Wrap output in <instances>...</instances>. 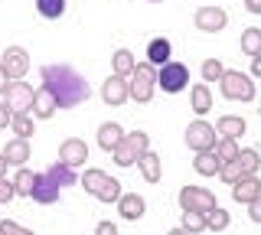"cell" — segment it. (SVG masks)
<instances>
[{
	"mask_svg": "<svg viewBox=\"0 0 261 235\" xmlns=\"http://www.w3.org/2000/svg\"><path fill=\"white\" fill-rule=\"evenodd\" d=\"M258 193H261V183H258L255 173H245L239 183H232V199L235 202H251Z\"/></svg>",
	"mask_w": 261,
	"mask_h": 235,
	"instance_id": "obj_15",
	"label": "cell"
},
{
	"mask_svg": "<svg viewBox=\"0 0 261 235\" xmlns=\"http://www.w3.org/2000/svg\"><path fill=\"white\" fill-rule=\"evenodd\" d=\"M124 137V131H121V124H114V121H108V124L98 127V147H101L105 153L118 147V141Z\"/></svg>",
	"mask_w": 261,
	"mask_h": 235,
	"instance_id": "obj_19",
	"label": "cell"
},
{
	"mask_svg": "<svg viewBox=\"0 0 261 235\" xmlns=\"http://www.w3.org/2000/svg\"><path fill=\"white\" fill-rule=\"evenodd\" d=\"M95 235H118V225H114V222H108V219H105V222H98Z\"/></svg>",
	"mask_w": 261,
	"mask_h": 235,
	"instance_id": "obj_41",
	"label": "cell"
},
{
	"mask_svg": "<svg viewBox=\"0 0 261 235\" xmlns=\"http://www.w3.org/2000/svg\"><path fill=\"white\" fill-rule=\"evenodd\" d=\"M170 235H190V232H186L183 225H179V229H173V232H170Z\"/></svg>",
	"mask_w": 261,
	"mask_h": 235,
	"instance_id": "obj_47",
	"label": "cell"
},
{
	"mask_svg": "<svg viewBox=\"0 0 261 235\" xmlns=\"http://www.w3.org/2000/svg\"><path fill=\"white\" fill-rule=\"evenodd\" d=\"M144 150H150V137H147V131H130V134H124L118 141V147L111 150V157H114L118 167H134Z\"/></svg>",
	"mask_w": 261,
	"mask_h": 235,
	"instance_id": "obj_3",
	"label": "cell"
},
{
	"mask_svg": "<svg viewBox=\"0 0 261 235\" xmlns=\"http://www.w3.org/2000/svg\"><path fill=\"white\" fill-rule=\"evenodd\" d=\"M216 134H219V137H228V141H239V137L245 134V118H239V115H225L222 121H219Z\"/></svg>",
	"mask_w": 261,
	"mask_h": 235,
	"instance_id": "obj_20",
	"label": "cell"
},
{
	"mask_svg": "<svg viewBox=\"0 0 261 235\" xmlns=\"http://www.w3.org/2000/svg\"><path fill=\"white\" fill-rule=\"evenodd\" d=\"M216 141H219V134L209 121H193L186 127V147H193V150H216Z\"/></svg>",
	"mask_w": 261,
	"mask_h": 235,
	"instance_id": "obj_6",
	"label": "cell"
},
{
	"mask_svg": "<svg viewBox=\"0 0 261 235\" xmlns=\"http://www.w3.org/2000/svg\"><path fill=\"white\" fill-rule=\"evenodd\" d=\"M245 10H248V13H261V0H245Z\"/></svg>",
	"mask_w": 261,
	"mask_h": 235,
	"instance_id": "obj_44",
	"label": "cell"
},
{
	"mask_svg": "<svg viewBox=\"0 0 261 235\" xmlns=\"http://www.w3.org/2000/svg\"><path fill=\"white\" fill-rule=\"evenodd\" d=\"M10 118H13V115H10V108L0 101V127H10Z\"/></svg>",
	"mask_w": 261,
	"mask_h": 235,
	"instance_id": "obj_42",
	"label": "cell"
},
{
	"mask_svg": "<svg viewBox=\"0 0 261 235\" xmlns=\"http://www.w3.org/2000/svg\"><path fill=\"white\" fill-rule=\"evenodd\" d=\"M190 105L196 115H206V111L212 108V95H209V85H193L190 92Z\"/></svg>",
	"mask_w": 261,
	"mask_h": 235,
	"instance_id": "obj_24",
	"label": "cell"
},
{
	"mask_svg": "<svg viewBox=\"0 0 261 235\" xmlns=\"http://www.w3.org/2000/svg\"><path fill=\"white\" fill-rule=\"evenodd\" d=\"M46 173L53 176V180L59 183V186H75V183H79V176L72 173V167H65V164H53V167L46 170Z\"/></svg>",
	"mask_w": 261,
	"mask_h": 235,
	"instance_id": "obj_30",
	"label": "cell"
},
{
	"mask_svg": "<svg viewBox=\"0 0 261 235\" xmlns=\"http://www.w3.org/2000/svg\"><path fill=\"white\" fill-rule=\"evenodd\" d=\"M219 85H222V95L232 101H251L255 98V85H251L248 75H242V72L235 69H225L222 75H219Z\"/></svg>",
	"mask_w": 261,
	"mask_h": 235,
	"instance_id": "obj_4",
	"label": "cell"
},
{
	"mask_svg": "<svg viewBox=\"0 0 261 235\" xmlns=\"http://www.w3.org/2000/svg\"><path fill=\"white\" fill-rule=\"evenodd\" d=\"M33 92L36 88H30L23 79H16V82L7 85L4 92V105L10 108V115H20V111H30V101H33Z\"/></svg>",
	"mask_w": 261,
	"mask_h": 235,
	"instance_id": "obj_7",
	"label": "cell"
},
{
	"mask_svg": "<svg viewBox=\"0 0 261 235\" xmlns=\"http://www.w3.org/2000/svg\"><path fill=\"white\" fill-rule=\"evenodd\" d=\"M222 62L219 59H206L202 62V79H206V82H219V75H222Z\"/></svg>",
	"mask_w": 261,
	"mask_h": 235,
	"instance_id": "obj_37",
	"label": "cell"
},
{
	"mask_svg": "<svg viewBox=\"0 0 261 235\" xmlns=\"http://www.w3.org/2000/svg\"><path fill=\"white\" fill-rule=\"evenodd\" d=\"M235 164H239L245 173H258V167H261V157H258V150H239V157H235Z\"/></svg>",
	"mask_w": 261,
	"mask_h": 235,
	"instance_id": "obj_32",
	"label": "cell"
},
{
	"mask_svg": "<svg viewBox=\"0 0 261 235\" xmlns=\"http://www.w3.org/2000/svg\"><path fill=\"white\" fill-rule=\"evenodd\" d=\"M0 66L10 75V82H16V79H23L30 72V56L20 46H10V49H4V56H0Z\"/></svg>",
	"mask_w": 261,
	"mask_h": 235,
	"instance_id": "obj_9",
	"label": "cell"
},
{
	"mask_svg": "<svg viewBox=\"0 0 261 235\" xmlns=\"http://www.w3.org/2000/svg\"><path fill=\"white\" fill-rule=\"evenodd\" d=\"M193 20H196V30H202V33H219V30H225V23H228L222 7H199Z\"/></svg>",
	"mask_w": 261,
	"mask_h": 235,
	"instance_id": "obj_10",
	"label": "cell"
},
{
	"mask_svg": "<svg viewBox=\"0 0 261 235\" xmlns=\"http://www.w3.org/2000/svg\"><path fill=\"white\" fill-rule=\"evenodd\" d=\"M118 209L124 219H141L147 213V199L141 196V193H121L118 196Z\"/></svg>",
	"mask_w": 261,
	"mask_h": 235,
	"instance_id": "obj_14",
	"label": "cell"
},
{
	"mask_svg": "<svg viewBox=\"0 0 261 235\" xmlns=\"http://www.w3.org/2000/svg\"><path fill=\"white\" fill-rule=\"evenodd\" d=\"M0 235H33L30 229H23V225L10 222V219H0Z\"/></svg>",
	"mask_w": 261,
	"mask_h": 235,
	"instance_id": "obj_38",
	"label": "cell"
},
{
	"mask_svg": "<svg viewBox=\"0 0 261 235\" xmlns=\"http://www.w3.org/2000/svg\"><path fill=\"white\" fill-rule=\"evenodd\" d=\"M219 180H222V183H228V186H232V183H239L242 180V176H245V170L239 167V164H235V160H228V164H222V167H219Z\"/></svg>",
	"mask_w": 261,
	"mask_h": 235,
	"instance_id": "obj_34",
	"label": "cell"
},
{
	"mask_svg": "<svg viewBox=\"0 0 261 235\" xmlns=\"http://www.w3.org/2000/svg\"><path fill=\"white\" fill-rule=\"evenodd\" d=\"M147 4H163V0H147Z\"/></svg>",
	"mask_w": 261,
	"mask_h": 235,
	"instance_id": "obj_48",
	"label": "cell"
},
{
	"mask_svg": "<svg viewBox=\"0 0 261 235\" xmlns=\"http://www.w3.org/2000/svg\"><path fill=\"white\" fill-rule=\"evenodd\" d=\"M251 75L261 79V53H258V56H251Z\"/></svg>",
	"mask_w": 261,
	"mask_h": 235,
	"instance_id": "obj_43",
	"label": "cell"
},
{
	"mask_svg": "<svg viewBox=\"0 0 261 235\" xmlns=\"http://www.w3.org/2000/svg\"><path fill=\"white\" fill-rule=\"evenodd\" d=\"M36 10L46 20H59L65 13V0H36Z\"/></svg>",
	"mask_w": 261,
	"mask_h": 235,
	"instance_id": "obj_29",
	"label": "cell"
},
{
	"mask_svg": "<svg viewBox=\"0 0 261 235\" xmlns=\"http://www.w3.org/2000/svg\"><path fill=\"white\" fill-rule=\"evenodd\" d=\"M43 88L56 98V108H75L92 95L88 82L72 66H46L43 69Z\"/></svg>",
	"mask_w": 261,
	"mask_h": 235,
	"instance_id": "obj_1",
	"label": "cell"
},
{
	"mask_svg": "<svg viewBox=\"0 0 261 235\" xmlns=\"http://www.w3.org/2000/svg\"><path fill=\"white\" fill-rule=\"evenodd\" d=\"M137 167H141V173H144L147 183H160L163 170H160V157H157L153 150H144L141 157H137Z\"/></svg>",
	"mask_w": 261,
	"mask_h": 235,
	"instance_id": "obj_17",
	"label": "cell"
},
{
	"mask_svg": "<svg viewBox=\"0 0 261 235\" xmlns=\"http://www.w3.org/2000/svg\"><path fill=\"white\" fill-rule=\"evenodd\" d=\"M7 170H10V164H7V160H4V153H0V180L7 176Z\"/></svg>",
	"mask_w": 261,
	"mask_h": 235,
	"instance_id": "obj_46",
	"label": "cell"
},
{
	"mask_svg": "<svg viewBox=\"0 0 261 235\" xmlns=\"http://www.w3.org/2000/svg\"><path fill=\"white\" fill-rule=\"evenodd\" d=\"M10 127H13V134L16 137H33V131H36V121H30V111H20V115H13L10 118Z\"/></svg>",
	"mask_w": 261,
	"mask_h": 235,
	"instance_id": "obj_28",
	"label": "cell"
},
{
	"mask_svg": "<svg viewBox=\"0 0 261 235\" xmlns=\"http://www.w3.org/2000/svg\"><path fill=\"white\" fill-rule=\"evenodd\" d=\"M179 206L193 209V213H206V209L216 206V196H212L206 186H183L179 190Z\"/></svg>",
	"mask_w": 261,
	"mask_h": 235,
	"instance_id": "obj_8",
	"label": "cell"
},
{
	"mask_svg": "<svg viewBox=\"0 0 261 235\" xmlns=\"http://www.w3.org/2000/svg\"><path fill=\"white\" fill-rule=\"evenodd\" d=\"M193 167H196V173H199V176H212V173H219L222 160H219V153H216V150H196Z\"/></svg>",
	"mask_w": 261,
	"mask_h": 235,
	"instance_id": "obj_18",
	"label": "cell"
},
{
	"mask_svg": "<svg viewBox=\"0 0 261 235\" xmlns=\"http://www.w3.org/2000/svg\"><path fill=\"white\" fill-rule=\"evenodd\" d=\"M101 98H105V105H111V108L124 105L127 101V79L108 75V79H105V85H101Z\"/></svg>",
	"mask_w": 261,
	"mask_h": 235,
	"instance_id": "obj_13",
	"label": "cell"
},
{
	"mask_svg": "<svg viewBox=\"0 0 261 235\" xmlns=\"http://www.w3.org/2000/svg\"><path fill=\"white\" fill-rule=\"evenodd\" d=\"M13 196H16L13 183H10V180H7V176H4V180H0V202H10Z\"/></svg>",
	"mask_w": 261,
	"mask_h": 235,
	"instance_id": "obj_39",
	"label": "cell"
},
{
	"mask_svg": "<svg viewBox=\"0 0 261 235\" xmlns=\"http://www.w3.org/2000/svg\"><path fill=\"white\" fill-rule=\"evenodd\" d=\"M167 59H170V39H163V36L150 39V46H147V62H150V66H163Z\"/></svg>",
	"mask_w": 261,
	"mask_h": 235,
	"instance_id": "obj_22",
	"label": "cell"
},
{
	"mask_svg": "<svg viewBox=\"0 0 261 235\" xmlns=\"http://www.w3.org/2000/svg\"><path fill=\"white\" fill-rule=\"evenodd\" d=\"M153 88H157V66L134 62V72L127 75V98H134L137 105H147L153 98Z\"/></svg>",
	"mask_w": 261,
	"mask_h": 235,
	"instance_id": "obj_2",
	"label": "cell"
},
{
	"mask_svg": "<svg viewBox=\"0 0 261 235\" xmlns=\"http://www.w3.org/2000/svg\"><path fill=\"white\" fill-rule=\"evenodd\" d=\"M7 85H10V75H7V72H4V66H0V95L7 92Z\"/></svg>",
	"mask_w": 261,
	"mask_h": 235,
	"instance_id": "obj_45",
	"label": "cell"
},
{
	"mask_svg": "<svg viewBox=\"0 0 261 235\" xmlns=\"http://www.w3.org/2000/svg\"><path fill=\"white\" fill-rule=\"evenodd\" d=\"M183 229L190 232V235H199V232H206V219H202V213L183 209Z\"/></svg>",
	"mask_w": 261,
	"mask_h": 235,
	"instance_id": "obj_31",
	"label": "cell"
},
{
	"mask_svg": "<svg viewBox=\"0 0 261 235\" xmlns=\"http://www.w3.org/2000/svg\"><path fill=\"white\" fill-rule=\"evenodd\" d=\"M59 190L62 186L56 183L49 173H36V183H33V190H30V199H36L39 206H49V202L59 199Z\"/></svg>",
	"mask_w": 261,
	"mask_h": 235,
	"instance_id": "obj_12",
	"label": "cell"
},
{
	"mask_svg": "<svg viewBox=\"0 0 261 235\" xmlns=\"http://www.w3.org/2000/svg\"><path fill=\"white\" fill-rule=\"evenodd\" d=\"M118 196H121V183L114 180V176H108L105 186L95 193V199H101V202H118Z\"/></svg>",
	"mask_w": 261,
	"mask_h": 235,
	"instance_id": "obj_35",
	"label": "cell"
},
{
	"mask_svg": "<svg viewBox=\"0 0 261 235\" xmlns=\"http://www.w3.org/2000/svg\"><path fill=\"white\" fill-rule=\"evenodd\" d=\"M248 216H251V222H261V193L248 202Z\"/></svg>",
	"mask_w": 261,
	"mask_h": 235,
	"instance_id": "obj_40",
	"label": "cell"
},
{
	"mask_svg": "<svg viewBox=\"0 0 261 235\" xmlns=\"http://www.w3.org/2000/svg\"><path fill=\"white\" fill-rule=\"evenodd\" d=\"M33 183H36V173H30V170H20V173H16V180H13L16 196H30Z\"/></svg>",
	"mask_w": 261,
	"mask_h": 235,
	"instance_id": "obj_36",
	"label": "cell"
},
{
	"mask_svg": "<svg viewBox=\"0 0 261 235\" xmlns=\"http://www.w3.org/2000/svg\"><path fill=\"white\" fill-rule=\"evenodd\" d=\"M105 180H108V173H105V170H98V167H92V170H85V173H82V190L95 196V193L105 186Z\"/></svg>",
	"mask_w": 261,
	"mask_h": 235,
	"instance_id": "obj_27",
	"label": "cell"
},
{
	"mask_svg": "<svg viewBox=\"0 0 261 235\" xmlns=\"http://www.w3.org/2000/svg\"><path fill=\"white\" fill-rule=\"evenodd\" d=\"M88 160V144L82 141V137H69V141H62V147H59V164L65 167H82Z\"/></svg>",
	"mask_w": 261,
	"mask_h": 235,
	"instance_id": "obj_11",
	"label": "cell"
},
{
	"mask_svg": "<svg viewBox=\"0 0 261 235\" xmlns=\"http://www.w3.org/2000/svg\"><path fill=\"white\" fill-rule=\"evenodd\" d=\"M30 111L36 118H49L56 111V98L46 92V88H39V92H33V101H30Z\"/></svg>",
	"mask_w": 261,
	"mask_h": 235,
	"instance_id": "obj_21",
	"label": "cell"
},
{
	"mask_svg": "<svg viewBox=\"0 0 261 235\" xmlns=\"http://www.w3.org/2000/svg\"><path fill=\"white\" fill-rule=\"evenodd\" d=\"M0 153H4V160H7L10 167H23V164L30 160V141H27V137H13V141L7 144Z\"/></svg>",
	"mask_w": 261,
	"mask_h": 235,
	"instance_id": "obj_16",
	"label": "cell"
},
{
	"mask_svg": "<svg viewBox=\"0 0 261 235\" xmlns=\"http://www.w3.org/2000/svg\"><path fill=\"white\" fill-rule=\"evenodd\" d=\"M134 53H127V49H118L114 53V59H111V69H114V75H121V79H127L130 72H134Z\"/></svg>",
	"mask_w": 261,
	"mask_h": 235,
	"instance_id": "obj_25",
	"label": "cell"
},
{
	"mask_svg": "<svg viewBox=\"0 0 261 235\" xmlns=\"http://www.w3.org/2000/svg\"><path fill=\"white\" fill-rule=\"evenodd\" d=\"M216 153H219V160H222V164H228V160H235V157H239V141H228V137H219V141H216Z\"/></svg>",
	"mask_w": 261,
	"mask_h": 235,
	"instance_id": "obj_33",
	"label": "cell"
},
{
	"mask_svg": "<svg viewBox=\"0 0 261 235\" xmlns=\"http://www.w3.org/2000/svg\"><path fill=\"white\" fill-rule=\"evenodd\" d=\"M239 49H242L245 56H258V53H261V30H255V27L245 30L242 39H239Z\"/></svg>",
	"mask_w": 261,
	"mask_h": 235,
	"instance_id": "obj_26",
	"label": "cell"
},
{
	"mask_svg": "<svg viewBox=\"0 0 261 235\" xmlns=\"http://www.w3.org/2000/svg\"><path fill=\"white\" fill-rule=\"evenodd\" d=\"M157 85L163 88V92H183V88L190 85V69H186L183 62L167 59V62L157 69Z\"/></svg>",
	"mask_w": 261,
	"mask_h": 235,
	"instance_id": "obj_5",
	"label": "cell"
},
{
	"mask_svg": "<svg viewBox=\"0 0 261 235\" xmlns=\"http://www.w3.org/2000/svg\"><path fill=\"white\" fill-rule=\"evenodd\" d=\"M202 219H206V229H212V232H222V229H228V222H232V216H228L222 206L206 209V213H202Z\"/></svg>",
	"mask_w": 261,
	"mask_h": 235,
	"instance_id": "obj_23",
	"label": "cell"
}]
</instances>
